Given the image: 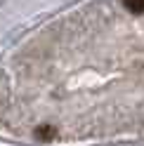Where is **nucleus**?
Masks as SVG:
<instances>
[{
  "mask_svg": "<svg viewBox=\"0 0 144 146\" xmlns=\"http://www.w3.org/2000/svg\"><path fill=\"white\" fill-rule=\"evenodd\" d=\"M123 5L132 14H144V0H123Z\"/></svg>",
  "mask_w": 144,
  "mask_h": 146,
  "instance_id": "1",
  "label": "nucleus"
},
{
  "mask_svg": "<svg viewBox=\"0 0 144 146\" xmlns=\"http://www.w3.org/2000/svg\"><path fill=\"white\" fill-rule=\"evenodd\" d=\"M55 137V132H52V127H38V139H52Z\"/></svg>",
  "mask_w": 144,
  "mask_h": 146,
  "instance_id": "2",
  "label": "nucleus"
}]
</instances>
